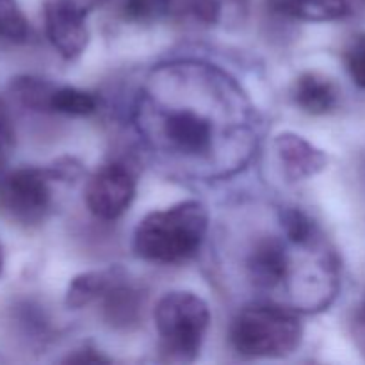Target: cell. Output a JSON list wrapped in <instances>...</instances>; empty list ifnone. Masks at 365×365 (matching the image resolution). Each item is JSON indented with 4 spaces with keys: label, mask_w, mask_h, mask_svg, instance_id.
I'll use <instances>...</instances> for the list:
<instances>
[{
    "label": "cell",
    "mask_w": 365,
    "mask_h": 365,
    "mask_svg": "<svg viewBox=\"0 0 365 365\" xmlns=\"http://www.w3.org/2000/svg\"><path fill=\"white\" fill-rule=\"evenodd\" d=\"M296 106L307 114L323 116L337 107L339 93L334 82L316 71H305L294 81L291 89Z\"/></svg>",
    "instance_id": "obj_10"
},
{
    "label": "cell",
    "mask_w": 365,
    "mask_h": 365,
    "mask_svg": "<svg viewBox=\"0 0 365 365\" xmlns=\"http://www.w3.org/2000/svg\"><path fill=\"white\" fill-rule=\"evenodd\" d=\"M160 355L166 362H195L210 324L209 305L198 294L173 291L159 299L153 312Z\"/></svg>",
    "instance_id": "obj_4"
},
{
    "label": "cell",
    "mask_w": 365,
    "mask_h": 365,
    "mask_svg": "<svg viewBox=\"0 0 365 365\" xmlns=\"http://www.w3.org/2000/svg\"><path fill=\"white\" fill-rule=\"evenodd\" d=\"M2 264H4V260H2V246H0V273H2Z\"/></svg>",
    "instance_id": "obj_24"
},
{
    "label": "cell",
    "mask_w": 365,
    "mask_h": 365,
    "mask_svg": "<svg viewBox=\"0 0 365 365\" xmlns=\"http://www.w3.org/2000/svg\"><path fill=\"white\" fill-rule=\"evenodd\" d=\"M273 145L282 168L291 180L316 177L328 164V157L323 150L294 132H282L274 138Z\"/></svg>",
    "instance_id": "obj_9"
},
{
    "label": "cell",
    "mask_w": 365,
    "mask_h": 365,
    "mask_svg": "<svg viewBox=\"0 0 365 365\" xmlns=\"http://www.w3.org/2000/svg\"><path fill=\"white\" fill-rule=\"evenodd\" d=\"M134 171L125 163H109L91 175L86 185V205L89 212L103 221L123 216L135 198Z\"/></svg>",
    "instance_id": "obj_8"
},
{
    "label": "cell",
    "mask_w": 365,
    "mask_h": 365,
    "mask_svg": "<svg viewBox=\"0 0 365 365\" xmlns=\"http://www.w3.org/2000/svg\"><path fill=\"white\" fill-rule=\"evenodd\" d=\"M103 316L113 327L128 328L139 323L143 309V296L132 284H128L125 273L120 274L109 291L103 294Z\"/></svg>",
    "instance_id": "obj_11"
},
{
    "label": "cell",
    "mask_w": 365,
    "mask_h": 365,
    "mask_svg": "<svg viewBox=\"0 0 365 365\" xmlns=\"http://www.w3.org/2000/svg\"><path fill=\"white\" fill-rule=\"evenodd\" d=\"M344 64L351 81L365 89V32L349 39L344 48Z\"/></svg>",
    "instance_id": "obj_18"
},
{
    "label": "cell",
    "mask_w": 365,
    "mask_h": 365,
    "mask_svg": "<svg viewBox=\"0 0 365 365\" xmlns=\"http://www.w3.org/2000/svg\"><path fill=\"white\" fill-rule=\"evenodd\" d=\"M53 166L20 168L0 178V214L21 228H34L48 217L53 205Z\"/></svg>",
    "instance_id": "obj_5"
},
{
    "label": "cell",
    "mask_w": 365,
    "mask_h": 365,
    "mask_svg": "<svg viewBox=\"0 0 365 365\" xmlns=\"http://www.w3.org/2000/svg\"><path fill=\"white\" fill-rule=\"evenodd\" d=\"M209 230V212L198 200H185L146 214L134 232V252L153 264H180L196 255Z\"/></svg>",
    "instance_id": "obj_2"
},
{
    "label": "cell",
    "mask_w": 365,
    "mask_h": 365,
    "mask_svg": "<svg viewBox=\"0 0 365 365\" xmlns=\"http://www.w3.org/2000/svg\"><path fill=\"white\" fill-rule=\"evenodd\" d=\"M14 146V132L13 125H11L9 113H7L6 106L0 100V170L6 166V163L9 160L11 152H13Z\"/></svg>",
    "instance_id": "obj_20"
},
{
    "label": "cell",
    "mask_w": 365,
    "mask_h": 365,
    "mask_svg": "<svg viewBox=\"0 0 365 365\" xmlns=\"http://www.w3.org/2000/svg\"><path fill=\"white\" fill-rule=\"evenodd\" d=\"M135 127L153 153L207 178L245 166L257 141L245 93L200 63L157 68L139 91Z\"/></svg>",
    "instance_id": "obj_1"
},
{
    "label": "cell",
    "mask_w": 365,
    "mask_h": 365,
    "mask_svg": "<svg viewBox=\"0 0 365 365\" xmlns=\"http://www.w3.org/2000/svg\"><path fill=\"white\" fill-rule=\"evenodd\" d=\"M173 0H125V13L134 21H155L170 11Z\"/></svg>",
    "instance_id": "obj_19"
},
{
    "label": "cell",
    "mask_w": 365,
    "mask_h": 365,
    "mask_svg": "<svg viewBox=\"0 0 365 365\" xmlns=\"http://www.w3.org/2000/svg\"><path fill=\"white\" fill-rule=\"evenodd\" d=\"M98 107L95 96L73 86H56L50 95L48 113L64 116H89Z\"/></svg>",
    "instance_id": "obj_15"
},
{
    "label": "cell",
    "mask_w": 365,
    "mask_h": 365,
    "mask_svg": "<svg viewBox=\"0 0 365 365\" xmlns=\"http://www.w3.org/2000/svg\"><path fill=\"white\" fill-rule=\"evenodd\" d=\"M0 38L9 43H25L31 25L16 0H0Z\"/></svg>",
    "instance_id": "obj_17"
},
{
    "label": "cell",
    "mask_w": 365,
    "mask_h": 365,
    "mask_svg": "<svg viewBox=\"0 0 365 365\" xmlns=\"http://www.w3.org/2000/svg\"><path fill=\"white\" fill-rule=\"evenodd\" d=\"M189 9L203 25L234 27L248 16L250 0H191Z\"/></svg>",
    "instance_id": "obj_14"
},
{
    "label": "cell",
    "mask_w": 365,
    "mask_h": 365,
    "mask_svg": "<svg viewBox=\"0 0 365 365\" xmlns=\"http://www.w3.org/2000/svg\"><path fill=\"white\" fill-rule=\"evenodd\" d=\"M107 0H45V31L53 48L64 59H77L89 43V14Z\"/></svg>",
    "instance_id": "obj_6"
},
{
    "label": "cell",
    "mask_w": 365,
    "mask_h": 365,
    "mask_svg": "<svg viewBox=\"0 0 365 365\" xmlns=\"http://www.w3.org/2000/svg\"><path fill=\"white\" fill-rule=\"evenodd\" d=\"M66 362H91V364H96V362H109V359H106V356L100 355L98 351H95V349H89V348H84V349H78V351H75V355L68 356Z\"/></svg>",
    "instance_id": "obj_22"
},
{
    "label": "cell",
    "mask_w": 365,
    "mask_h": 365,
    "mask_svg": "<svg viewBox=\"0 0 365 365\" xmlns=\"http://www.w3.org/2000/svg\"><path fill=\"white\" fill-rule=\"evenodd\" d=\"M56 86L48 81L38 77H16L11 82V93L21 106L32 110H43L48 113L50 95Z\"/></svg>",
    "instance_id": "obj_16"
},
{
    "label": "cell",
    "mask_w": 365,
    "mask_h": 365,
    "mask_svg": "<svg viewBox=\"0 0 365 365\" xmlns=\"http://www.w3.org/2000/svg\"><path fill=\"white\" fill-rule=\"evenodd\" d=\"M302 339V321L282 303H250L230 324L232 346L245 359H284L299 348Z\"/></svg>",
    "instance_id": "obj_3"
},
{
    "label": "cell",
    "mask_w": 365,
    "mask_h": 365,
    "mask_svg": "<svg viewBox=\"0 0 365 365\" xmlns=\"http://www.w3.org/2000/svg\"><path fill=\"white\" fill-rule=\"evenodd\" d=\"M348 4H349V7H351L353 4H356V6H360V7H365V0H348Z\"/></svg>",
    "instance_id": "obj_23"
},
{
    "label": "cell",
    "mask_w": 365,
    "mask_h": 365,
    "mask_svg": "<svg viewBox=\"0 0 365 365\" xmlns=\"http://www.w3.org/2000/svg\"><path fill=\"white\" fill-rule=\"evenodd\" d=\"M280 16L302 21H334L351 13L348 0H266Z\"/></svg>",
    "instance_id": "obj_12"
},
{
    "label": "cell",
    "mask_w": 365,
    "mask_h": 365,
    "mask_svg": "<svg viewBox=\"0 0 365 365\" xmlns=\"http://www.w3.org/2000/svg\"><path fill=\"white\" fill-rule=\"evenodd\" d=\"M351 335L356 348L365 356V298L356 305L351 317Z\"/></svg>",
    "instance_id": "obj_21"
},
{
    "label": "cell",
    "mask_w": 365,
    "mask_h": 365,
    "mask_svg": "<svg viewBox=\"0 0 365 365\" xmlns=\"http://www.w3.org/2000/svg\"><path fill=\"white\" fill-rule=\"evenodd\" d=\"M284 234V232H282ZM291 239L280 235H260L245 255V271L255 289L262 292L282 291L285 282H296L298 264L289 252Z\"/></svg>",
    "instance_id": "obj_7"
},
{
    "label": "cell",
    "mask_w": 365,
    "mask_h": 365,
    "mask_svg": "<svg viewBox=\"0 0 365 365\" xmlns=\"http://www.w3.org/2000/svg\"><path fill=\"white\" fill-rule=\"evenodd\" d=\"M121 273L123 271L120 267H110L103 271H88L75 277L68 285L66 298H64L66 307L71 310H78L102 299Z\"/></svg>",
    "instance_id": "obj_13"
}]
</instances>
